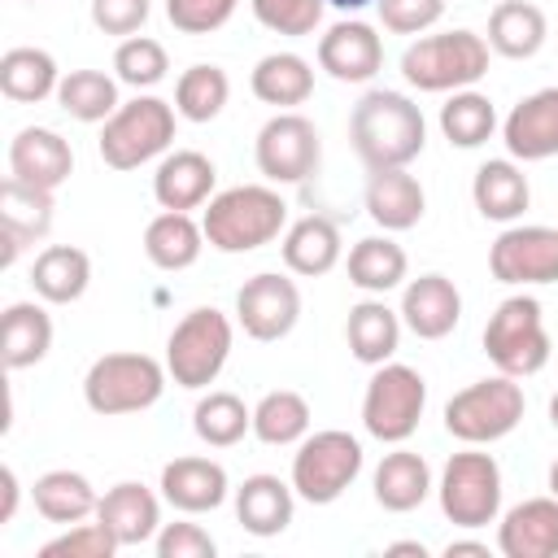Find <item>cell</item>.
Returning <instances> with one entry per match:
<instances>
[{"mask_svg": "<svg viewBox=\"0 0 558 558\" xmlns=\"http://www.w3.org/2000/svg\"><path fill=\"white\" fill-rule=\"evenodd\" d=\"M519 418H523V388L514 375H501V371L493 379L466 384L445 405V432L462 445H493L510 436Z\"/></svg>", "mask_w": 558, "mask_h": 558, "instance_id": "ba28073f", "label": "cell"}, {"mask_svg": "<svg viewBox=\"0 0 558 558\" xmlns=\"http://www.w3.org/2000/svg\"><path fill=\"white\" fill-rule=\"evenodd\" d=\"M231 340H235V327H231V318L222 310H214V305L187 310L174 323L170 340H166V371H170V379L179 388H192V392L209 388L222 375L227 357H231Z\"/></svg>", "mask_w": 558, "mask_h": 558, "instance_id": "8992f818", "label": "cell"}, {"mask_svg": "<svg viewBox=\"0 0 558 558\" xmlns=\"http://www.w3.org/2000/svg\"><path fill=\"white\" fill-rule=\"evenodd\" d=\"M484 353L501 375L527 379L549 362V331L536 296H506L484 323Z\"/></svg>", "mask_w": 558, "mask_h": 558, "instance_id": "52a82bcc", "label": "cell"}, {"mask_svg": "<svg viewBox=\"0 0 558 558\" xmlns=\"http://www.w3.org/2000/svg\"><path fill=\"white\" fill-rule=\"evenodd\" d=\"M253 157H257V170L270 183H305L318 170V161H323L318 126L305 113H296V109H279L257 131Z\"/></svg>", "mask_w": 558, "mask_h": 558, "instance_id": "7c38bea8", "label": "cell"}, {"mask_svg": "<svg viewBox=\"0 0 558 558\" xmlns=\"http://www.w3.org/2000/svg\"><path fill=\"white\" fill-rule=\"evenodd\" d=\"M301 318V292L288 275L262 270L253 279H244V288L235 292V323L244 327V336L270 344L283 340Z\"/></svg>", "mask_w": 558, "mask_h": 558, "instance_id": "5bb4252c", "label": "cell"}, {"mask_svg": "<svg viewBox=\"0 0 558 558\" xmlns=\"http://www.w3.org/2000/svg\"><path fill=\"white\" fill-rule=\"evenodd\" d=\"M31 501H35V510L48 519V523H61V527H70V523H83V519H96V488H92V480L83 475V471H44L39 480H35V488H31Z\"/></svg>", "mask_w": 558, "mask_h": 558, "instance_id": "836d02e7", "label": "cell"}, {"mask_svg": "<svg viewBox=\"0 0 558 558\" xmlns=\"http://www.w3.org/2000/svg\"><path fill=\"white\" fill-rule=\"evenodd\" d=\"M92 283V257L74 244H48L31 266V288L48 305H70Z\"/></svg>", "mask_w": 558, "mask_h": 558, "instance_id": "4dcf8cb0", "label": "cell"}, {"mask_svg": "<svg viewBox=\"0 0 558 558\" xmlns=\"http://www.w3.org/2000/svg\"><path fill=\"white\" fill-rule=\"evenodd\" d=\"M174 105L161 96H135L118 105V113L100 126L96 153L109 170H140L174 144Z\"/></svg>", "mask_w": 558, "mask_h": 558, "instance_id": "5b68a950", "label": "cell"}, {"mask_svg": "<svg viewBox=\"0 0 558 558\" xmlns=\"http://www.w3.org/2000/svg\"><path fill=\"white\" fill-rule=\"evenodd\" d=\"M423 405H427L423 375L414 366H405V362H384V366H375V375L366 384L362 427L384 445H405L418 432Z\"/></svg>", "mask_w": 558, "mask_h": 558, "instance_id": "30bf717a", "label": "cell"}, {"mask_svg": "<svg viewBox=\"0 0 558 558\" xmlns=\"http://www.w3.org/2000/svg\"><path fill=\"white\" fill-rule=\"evenodd\" d=\"M166 379H170L166 362H157L148 353H105L83 375V401H87V410H96L105 418L140 414L161 401Z\"/></svg>", "mask_w": 558, "mask_h": 558, "instance_id": "277c9868", "label": "cell"}, {"mask_svg": "<svg viewBox=\"0 0 558 558\" xmlns=\"http://www.w3.org/2000/svg\"><path fill=\"white\" fill-rule=\"evenodd\" d=\"M240 0H166V17L183 35H209L231 22Z\"/></svg>", "mask_w": 558, "mask_h": 558, "instance_id": "bcb514c9", "label": "cell"}, {"mask_svg": "<svg viewBox=\"0 0 558 558\" xmlns=\"http://www.w3.org/2000/svg\"><path fill=\"white\" fill-rule=\"evenodd\" d=\"M253 436L262 445H301L310 436V401L292 388H275L253 405Z\"/></svg>", "mask_w": 558, "mask_h": 558, "instance_id": "74e56055", "label": "cell"}, {"mask_svg": "<svg viewBox=\"0 0 558 558\" xmlns=\"http://www.w3.org/2000/svg\"><path fill=\"white\" fill-rule=\"evenodd\" d=\"M279 253H283V266H288L292 275L318 279V275H327V270L340 262L344 240H340V227H336L327 214H305V218H296V222L283 231Z\"/></svg>", "mask_w": 558, "mask_h": 558, "instance_id": "484cf974", "label": "cell"}, {"mask_svg": "<svg viewBox=\"0 0 558 558\" xmlns=\"http://www.w3.org/2000/svg\"><path fill=\"white\" fill-rule=\"evenodd\" d=\"M248 4L266 31L292 35V39L314 35V26L323 22V9H327V0H248Z\"/></svg>", "mask_w": 558, "mask_h": 558, "instance_id": "f6af8a7d", "label": "cell"}, {"mask_svg": "<svg viewBox=\"0 0 558 558\" xmlns=\"http://www.w3.org/2000/svg\"><path fill=\"white\" fill-rule=\"evenodd\" d=\"M214 183H218V170L205 153L196 148H174L157 161V174H153V196L161 209H201L209 196H214Z\"/></svg>", "mask_w": 558, "mask_h": 558, "instance_id": "603a6c76", "label": "cell"}, {"mask_svg": "<svg viewBox=\"0 0 558 558\" xmlns=\"http://www.w3.org/2000/svg\"><path fill=\"white\" fill-rule=\"evenodd\" d=\"M57 105L78 122H109L122 105L118 78H109L105 70H70V74H61Z\"/></svg>", "mask_w": 558, "mask_h": 558, "instance_id": "f35d334b", "label": "cell"}, {"mask_svg": "<svg viewBox=\"0 0 558 558\" xmlns=\"http://www.w3.org/2000/svg\"><path fill=\"white\" fill-rule=\"evenodd\" d=\"M248 87L262 105H275V109H296L314 96V70L305 57L296 52H270L253 65L248 74Z\"/></svg>", "mask_w": 558, "mask_h": 558, "instance_id": "e575fe53", "label": "cell"}, {"mask_svg": "<svg viewBox=\"0 0 558 558\" xmlns=\"http://www.w3.org/2000/svg\"><path fill=\"white\" fill-rule=\"evenodd\" d=\"M440 510L453 527H488L501 510V466L493 453H480L475 445L453 453L440 471Z\"/></svg>", "mask_w": 558, "mask_h": 558, "instance_id": "8fae6325", "label": "cell"}, {"mask_svg": "<svg viewBox=\"0 0 558 558\" xmlns=\"http://www.w3.org/2000/svg\"><path fill=\"white\" fill-rule=\"evenodd\" d=\"M48 231H52V192L31 187V183L9 174L0 183V235H4L0 266H13L22 257V248L44 240Z\"/></svg>", "mask_w": 558, "mask_h": 558, "instance_id": "2e32d148", "label": "cell"}, {"mask_svg": "<svg viewBox=\"0 0 558 558\" xmlns=\"http://www.w3.org/2000/svg\"><path fill=\"white\" fill-rule=\"evenodd\" d=\"M331 9H340V13H357V9H366V4H375V0H327Z\"/></svg>", "mask_w": 558, "mask_h": 558, "instance_id": "db71d44e", "label": "cell"}, {"mask_svg": "<svg viewBox=\"0 0 558 558\" xmlns=\"http://www.w3.org/2000/svg\"><path fill=\"white\" fill-rule=\"evenodd\" d=\"M375 9L392 35H423L445 17V0H375Z\"/></svg>", "mask_w": 558, "mask_h": 558, "instance_id": "7dc6e473", "label": "cell"}, {"mask_svg": "<svg viewBox=\"0 0 558 558\" xmlns=\"http://www.w3.org/2000/svg\"><path fill=\"white\" fill-rule=\"evenodd\" d=\"M357 475H362V445H357V436H349L340 427L305 436L292 453V488L310 506L340 501Z\"/></svg>", "mask_w": 558, "mask_h": 558, "instance_id": "9c48e42d", "label": "cell"}, {"mask_svg": "<svg viewBox=\"0 0 558 558\" xmlns=\"http://www.w3.org/2000/svg\"><path fill=\"white\" fill-rule=\"evenodd\" d=\"M466 554L471 558H488V545L484 541H449L445 545V558H466Z\"/></svg>", "mask_w": 558, "mask_h": 558, "instance_id": "816d5d0a", "label": "cell"}, {"mask_svg": "<svg viewBox=\"0 0 558 558\" xmlns=\"http://www.w3.org/2000/svg\"><path fill=\"white\" fill-rule=\"evenodd\" d=\"M166 70H170V57H166V48H161L157 39H148V35H126V39L118 44V52H113V78L126 83V87H135V92L157 87V83L166 78Z\"/></svg>", "mask_w": 558, "mask_h": 558, "instance_id": "7bdbcfd3", "label": "cell"}, {"mask_svg": "<svg viewBox=\"0 0 558 558\" xmlns=\"http://www.w3.org/2000/svg\"><path fill=\"white\" fill-rule=\"evenodd\" d=\"M405 270H410V257L388 235H366L349 248V283L371 292V296H384V292L401 288Z\"/></svg>", "mask_w": 558, "mask_h": 558, "instance_id": "8d00e7d4", "label": "cell"}, {"mask_svg": "<svg viewBox=\"0 0 558 558\" xmlns=\"http://www.w3.org/2000/svg\"><path fill=\"white\" fill-rule=\"evenodd\" d=\"M371 493H375V501H379L384 510H392V514H405V510L423 506L427 493H432V466H427V458L414 453V449H392V453H384L379 466H375Z\"/></svg>", "mask_w": 558, "mask_h": 558, "instance_id": "4316f807", "label": "cell"}, {"mask_svg": "<svg viewBox=\"0 0 558 558\" xmlns=\"http://www.w3.org/2000/svg\"><path fill=\"white\" fill-rule=\"evenodd\" d=\"M9 174L31 187L57 192L74 174V148L52 126H22L9 144Z\"/></svg>", "mask_w": 558, "mask_h": 558, "instance_id": "ac0fdd59", "label": "cell"}, {"mask_svg": "<svg viewBox=\"0 0 558 558\" xmlns=\"http://www.w3.org/2000/svg\"><path fill=\"white\" fill-rule=\"evenodd\" d=\"M497 283H558V227H506L488 248Z\"/></svg>", "mask_w": 558, "mask_h": 558, "instance_id": "4fadbf2b", "label": "cell"}, {"mask_svg": "<svg viewBox=\"0 0 558 558\" xmlns=\"http://www.w3.org/2000/svg\"><path fill=\"white\" fill-rule=\"evenodd\" d=\"M153 0H92V22L105 35H135L148 22Z\"/></svg>", "mask_w": 558, "mask_h": 558, "instance_id": "681fc988", "label": "cell"}, {"mask_svg": "<svg viewBox=\"0 0 558 558\" xmlns=\"http://www.w3.org/2000/svg\"><path fill=\"white\" fill-rule=\"evenodd\" d=\"M440 131L453 148H480L497 131V109L484 92L462 87L440 105Z\"/></svg>", "mask_w": 558, "mask_h": 558, "instance_id": "60d3db41", "label": "cell"}, {"mask_svg": "<svg viewBox=\"0 0 558 558\" xmlns=\"http://www.w3.org/2000/svg\"><path fill=\"white\" fill-rule=\"evenodd\" d=\"M0 488H4L0 523H9V519H13V510H17V471H13V466H0Z\"/></svg>", "mask_w": 558, "mask_h": 558, "instance_id": "f907efd6", "label": "cell"}, {"mask_svg": "<svg viewBox=\"0 0 558 558\" xmlns=\"http://www.w3.org/2000/svg\"><path fill=\"white\" fill-rule=\"evenodd\" d=\"M52 349V318L35 301H13L0 318V353L9 371H26L44 362Z\"/></svg>", "mask_w": 558, "mask_h": 558, "instance_id": "1f68e13d", "label": "cell"}, {"mask_svg": "<svg viewBox=\"0 0 558 558\" xmlns=\"http://www.w3.org/2000/svg\"><path fill=\"white\" fill-rule=\"evenodd\" d=\"M349 140L366 170H392V166H410L423 153L427 122H423V109L405 92L371 87L353 105Z\"/></svg>", "mask_w": 558, "mask_h": 558, "instance_id": "6da1fadb", "label": "cell"}, {"mask_svg": "<svg viewBox=\"0 0 558 558\" xmlns=\"http://www.w3.org/2000/svg\"><path fill=\"white\" fill-rule=\"evenodd\" d=\"M292 510H296V488L283 484L279 475H248L235 488V519L248 536L266 541V536L288 532Z\"/></svg>", "mask_w": 558, "mask_h": 558, "instance_id": "d4e9b609", "label": "cell"}, {"mask_svg": "<svg viewBox=\"0 0 558 558\" xmlns=\"http://www.w3.org/2000/svg\"><path fill=\"white\" fill-rule=\"evenodd\" d=\"M549 22L532 0H501L488 13V48L510 57V61H527L545 48Z\"/></svg>", "mask_w": 558, "mask_h": 558, "instance_id": "d6a6232c", "label": "cell"}, {"mask_svg": "<svg viewBox=\"0 0 558 558\" xmlns=\"http://www.w3.org/2000/svg\"><path fill=\"white\" fill-rule=\"evenodd\" d=\"M549 423H554V432H558V392L549 397Z\"/></svg>", "mask_w": 558, "mask_h": 558, "instance_id": "11a10c76", "label": "cell"}, {"mask_svg": "<svg viewBox=\"0 0 558 558\" xmlns=\"http://www.w3.org/2000/svg\"><path fill=\"white\" fill-rule=\"evenodd\" d=\"M157 558H214L218 545L201 523H161V532L153 536Z\"/></svg>", "mask_w": 558, "mask_h": 558, "instance_id": "c3c4849f", "label": "cell"}, {"mask_svg": "<svg viewBox=\"0 0 558 558\" xmlns=\"http://www.w3.org/2000/svg\"><path fill=\"white\" fill-rule=\"evenodd\" d=\"M471 201L488 222H514V218H523L532 187H527V174L514 166V157H497V161H484L475 170Z\"/></svg>", "mask_w": 558, "mask_h": 558, "instance_id": "83f0119b", "label": "cell"}, {"mask_svg": "<svg viewBox=\"0 0 558 558\" xmlns=\"http://www.w3.org/2000/svg\"><path fill=\"white\" fill-rule=\"evenodd\" d=\"M506 153L514 161H545L558 157V87H541L523 96L501 122Z\"/></svg>", "mask_w": 558, "mask_h": 558, "instance_id": "e0dca14e", "label": "cell"}, {"mask_svg": "<svg viewBox=\"0 0 558 558\" xmlns=\"http://www.w3.org/2000/svg\"><path fill=\"white\" fill-rule=\"evenodd\" d=\"M57 87H61V74H57L52 52H44V48H9L0 57V92L13 105H39V100L57 96Z\"/></svg>", "mask_w": 558, "mask_h": 558, "instance_id": "d590c367", "label": "cell"}, {"mask_svg": "<svg viewBox=\"0 0 558 558\" xmlns=\"http://www.w3.org/2000/svg\"><path fill=\"white\" fill-rule=\"evenodd\" d=\"M488 39L475 31L418 35L401 52V74L418 92H462L488 74Z\"/></svg>", "mask_w": 558, "mask_h": 558, "instance_id": "3957f363", "label": "cell"}, {"mask_svg": "<svg viewBox=\"0 0 558 558\" xmlns=\"http://www.w3.org/2000/svg\"><path fill=\"white\" fill-rule=\"evenodd\" d=\"M205 244L218 253H253L288 227V201L270 183H240L205 201Z\"/></svg>", "mask_w": 558, "mask_h": 558, "instance_id": "7a4b0ae2", "label": "cell"}, {"mask_svg": "<svg viewBox=\"0 0 558 558\" xmlns=\"http://www.w3.org/2000/svg\"><path fill=\"white\" fill-rule=\"evenodd\" d=\"M549 493L558 497V458H554V466H549Z\"/></svg>", "mask_w": 558, "mask_h": 558, "instance_id": "9f6ffc18", "label": "cell"}, {"mask_svg": "<svg viewBox=\"0 0 558 558\" xmlns=\"http://www.w3.org/2000/svg\"><path fill=\"white\" fill-rule=\"evenodd\" d=\"M401 310H388L384 301H357L349 310V323H344V340H349V353L362 362V366H384L392 362L397 344H401Z\"/></svg>", "mask_w": 558, "mask_h": 558, "instance_id": "f1b7e54d", "label": "cell"}, {"mask_svg": "<svg viewBox=\"0 0 558 558\" xmlns=\"http://www.w3.org/2000/svg\"><path fill=\"white\" fill-rule=\"evenodd\" d=\"M388 554H418V558H427L423 541H392V545H388Z\"/></svg>", "mask_w": 558, "mask_h": 558, "instance_id": "f5cc1de1", "label": "cell"}, {"mask_svg": "<svg viewBox=\"0 0 558 558\" xmlns=\"http://www.w3.org/2000/svg\"><path fill=\"white\" fill-rule=\"evenodd\" d=\"M192 432L209 449H231V445H240L253 432V410L235 392H209L192 410Z\"/></svg>", "mask_w": 558, "mask_h": 558, "instance_id": "ab89813d", "label": "cell"}, {"mask_svg": "<svg viewBox=\"0 0 558 558\" xmlns=\"http://www.w3.org/2000/svg\"><path fill=\"white\" fill-rule=\"evenodd\" d=\"M205 248V227L183 209H161L144 227V253L157 270H187Z\"/></svg>", "mask_w": 558, "mask_h": 558, "instance_id": "f546056e", "label": "cell"}, {"mask_svg": "<svg viewBox=\"0 0 558 558\" xmlns=\"http://www.w3.org/2000/svg\"><path fill=\"white\" fill-rule=\"evenodd\" d=\"M231 78L222 65H187L174 83V109L187 122H214L227 109Z\"/></svg>", "mask_w": 558, "mask_h": 558, "instance_id": "b9f144b4", "label": "cell"}, {"mask_svg": "<svg viewBox=\"0 0 558 558\" xmlns=\"http://www.w3.org/2000/svg\"><path fill=\"white\" fill-rule=\"evenodd\" d=\"M497 549L506 558H558V497H527L506 510L497 527Z\"/></svg>", "mask_w": 558, "mask_h": 558, "instance_id": "44dd1931", "label": "cell"}, {"mask_svg": "<svg viewBox=\"0 0 558 558\" xmlns=\"http://www.w3.org/2000/svg\"><path fill=\"white\" fill-rule=\"evenodd\" d=\"M122 545L113 541V532L100 523V519H83V523H70L61 536L44 541L39 545V558H113Z\"/></svg>", "mask_w": 558, "mask_h": 558, "instance_id": "ee69618b", "label": "cell"}, {"mask_svg": "<svg viewBox=\"0 0 558 558\" xmlns=\"http://www.w3.org/2000/svg\"><path fill=\"white\" fill-rule=\"evenodd\" d=\"M318 65L336 78V83H371L384 65V39L375 35L371 22L344 17L336 26L323 31L318 39Z\"/></svg>", "mask_w": 558, "mask_h": 558, "instance_id": "9a60e30c", "label": "cell"}, {"mask_svg": "<svg viewBox=\"0 0 558 558\" xmlns=\"http://www.w3.org/2000/svg\"><path fill=\"white\" fill-rule=\"evenodd\" d=\"M462 318V292L453 288L449 275H418L401 292V323L418 340H445Z\"/></svg>", "mask_w": 558, "mask_h": 558, "instance_id": "d6986e66", "label": "cell"}, {"mask_svg": "<svg viewBox=\"0 0 558 558\" xmlns=\"http://www.w3.org/2000/svg\"><path fill=\"white\" fill-rule=\"evenodd\" d=\"M423 209H427V192L405 166L371 170V179H366V214L375 218V227L410 231V227L423 222Z\"/></svg>", "mask_w": 558, "mask_h": 558, "instance_id": "cb8c5ba5", "label": "cell"}, {"mask_svg": "<svg viewBox=\"0 0 558 558\" xmlns=\"http://www.w3.org/2000/svg\"><path fill=\"white\" fill-rule=\"evenodd\" d=\"M157 488H161V501H170L174 510L205 514V510H218L227 501L231 480H227L222 462L187 453V458H174V462L161 466V484Z\"/></svg>", "mask_w": 558, "mask_h": 558, "instance_id": "ffe728a7", "label": "cell"}, {"mask_svg": "<svg viewBox=\"0 0 558 558\" xmlns=\"http://www.w3.org/2000/svg\"><path fill=\"white\" fill-rule=\"evenodd\" d=\"M96 519L113 532V541L122 549H131V545H144L161 532V501H157L153 488H144L135 480H122L96 501Z\"/></svg>", "mask_w": 558, "mask_h": 558, "instance_id": "7402d4cb", "label": "cell"}]
</instances>
